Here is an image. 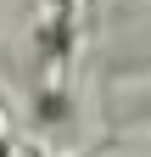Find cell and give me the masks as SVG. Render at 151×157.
Returning <instances> with one entry per match:
<instances>
[{
  "mask_svg": "<svg viewBox=\"0 0 151 157\" xmlns=\"http://www.w3.org/2000/svg\"><path fill=\"white\" fill-rule=\"evenodd\" d=\"M67 90H50V95H39V101H34V118H39V124H67Z\"/></svg>",
  "mask_w": 151,
  "mask_h": 157,
  "instance_id": "obj_2",
  "label": "cell"
},
{
  "mask_svg": "<svg viewBox=\"0 0 151 157\" xmlns=\"http://www.w3.org/2000/svg\"><path fill=\"white\" fill-rule=\"evenodd\" d=\"M73 39H79L73 17H50V23L39 28V56H45L50 67H67L73 62Z\"/></svg>",
  "mask_w": 151,
  "mask_h": 157,
  "instance_id": "obj_1",
  "label": "cell"
},
{
  "mask_svg": "<svg viewBox=\"0 0 151 157\" xmlns=\"http://www.w3.org/2000/svg\"><path fill=\"white\" fill-rule=\"evenodd\" d=\"M45 11H50V17H73V11H79V0H45Z\"/></svg>",
  "mask_w": 151,
  "mask_h": 157,
  "instance_id": "obj_3",
  "label": "cell"
},
{
  "mask_svg": "<svg viewBox=\"0 0 151 157\" xmlns=\"http://www.w3.org/2000/svg\"><path fill=\"white\" fill-rule=\"evenodd\" d=\"M101 151H106V146H101ZM101 151H79V157H101Z\"/></svg>",
  "mask_w": 151,
  "mask_h": 157,
  "instance_id": "obj_6",
  "label": "cell"
},
{
  "mask_svg": "<svg viewBox=\"0 0 151 157\" xmlns=\"http://www.w3.org/2000/svg\"><path fill=\"white\" fill-rule=\"evenodd\" d=\"M11 151H17V140L6 135V118H0V157H11Z\"/></svg>",
  "mask_w": 151,
  "mask_h": 157,
  "instance_id": "obj_4",
  "label": "cell"
},
{
  "mask_svg": "<svg viewBox=\"0 0 151 157\" xmlns=\"http://www.w3.org/2000/svg\"><path fill=\"white\" fill-rule=\"evenodd\" d=\"M11 157H45V151H39V146H34V140H23V146H17Z\"/></svg>",
  "mask_w": 151,
  "mask_h": 157,
  "instance_id": "obj_5",
  "label": "cell"
}]
</instances>
